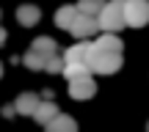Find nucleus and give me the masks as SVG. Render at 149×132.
Wrapping results in <instances>:
<instances>
[{"label":"nucleus","mask_w":149,"mask_h":132,"mask_svg":"<svg viewBox=\"0 0 149 132\" xmlns=\"http://www.w3.org/2000/svg\"><path fill=\"white\" fill-rule=\"evenodd\" d=\"M58 113L61 110H58V105H55L53 99H42V102H39V107H36V113H33V118H36V124H42V127H44V124H50Z\"/></svg>","instance_id":"0eeeda50"},{"label":"nucleus","mask_w":149,"mask_h":132,"mask_svg":"<svg viewBox=\"0 0 149 132\" xmlns=\"http://www.w3.org/2000/svg\"><path fill=\"white\" fill-rule=\"evenodd\" d=\"M39 19H42V11H39L33 3H25V6L17 8V22H19L22 28H33Z\"/></svg>","instance_id":"6e6552de"},{"label":"nucleus","mask_w":149,"mask_h":132,"mask_svg":"<svg viewBox=\"0 0 149 132\" xmlns=\"http://www.w3.org/2000/svg\"><path fill=\"white\" fill-rule=\"evenodd\" d=\"M3 41H6V30L0 28V44H3Z\"/></svg>","instance_id":"6ab92c4d"},{"label":"nucleus","mask_w":149,"mask_h":132,"mask_svg":"<svg viewBox=\"0 0 149 132\" xmlns=\"http://www.w3.org/2000/svg\"><path fill=\"white\" fill-rule=\"evenodd\" d=\"M14 113H17V107H14V105H6V107H3V116H6V118H11Z\"/></svg>","instance_id":"a211bd4d"},{"label":"nucleus","mask_w":149,"mask_h":132,"mask_svg":"<svg viewBox=\"0 0 149 132\" xmlns=\"http://www.w3.org/2000/svg\"><path fill=\"white\" fill-rule=\"evenodd\" d=\"M44 129L47 132H77V121L66 113H58L50 124H44Z\"/></svg>","instance_id":"1a4fd4ad"},{"label":"nucleus","mask_w":149,"mask_h":132,"mask_svg":"<svg viewBox=\"0 0 149 132\" xmlns=\"http://www.w3.org/2000/svg\"><path fill=\"white\" fill-rule=\"evenodd\" d=\"M94 44L100 50H108V53H124V44H122V39H119V33H102Z\"/></svg>","instance_id":"9b49d317"},{"label":"nucleus","mask_w":149,"mask_h":132,"mask_svg":"<svg viewBox=\"0 0 149 132\" xmlns=\"http://www.w3.org/2000/svg\"><path fill=\"white\" fill-rule=\"evenodd\" d=\"M77 14H80V11H77V6H64V8H58V11H55V25H58V28H64V30H69Z\"/></svg>","instance_id":"f8f14e48"},{"label":"nucleus","mask_w":149,"mask_h":132,"mask_svg":"<svg viewBox=\"0 0 149 132\" xmlns=\"http://www.w3.org/2000/svg\"><path fill=\"white\" fill-rule=\"evenodd\" d=\"M69 33L77 41H88L94 33H100V25H97V17H88V14H77L69 28Z\"/></svg>","instance_id":"39448f33"},{"label":"nucleus","mask_w":149,"mask_h":132,"mask_svg":"<svg viewBox=\"0 0 149 132\" xmlns=\"http://www.w3.org/2000/svg\"><path fill=\"white\" fill-rule=\"evenodd\" d=\"M97 94V83L91 74H83V77H72L69 80V96L74 102H86Z\"/></svg>","instance_id":"20e7f679"},{"label":"nucleus","mask_w":149,"mask_h":132,"mask_svg":"<svg viewBox=\"0 0 149 132\" xmlns=\"http://www.w3.org/2000/svg\"><path fill=\"white\" fill-rule=\"evenodd\" d=\"M0 17H3V11H0Z\"/></svg>","instance_id":"4be33fe9"},{"label":"nucleus","mask_w":149,"mask_h":132,"mask_svg":"<svg viewBox=\"0 0 149 132\" xmlns=\"http://www.w3.org/2000/svg\"><path fill=\"white\" fill-rule=\"evenodd\" d=\"M39 102H42V96H39L36 91H25V94L17 96L14 107H17V113H19V116H33V113H36V107H39Z\"/></svg>","instance_id":"423d86ee"},{"label":"nucleus","mask_w":149,"mask_h":132,"mask_svg":"<svg viewBox=\"0 0 149 132\" xmlns=\"http://www.w3.org/2000/svg\"><path fill=\"white\" fill-rule=\"evenodd\" d=\"M97 25H100L102 33H119L127 28V19H124V0H108L102 6V11L97 14Z\"/></svg>","instance_id":"f03ea898"},{"label":"nucleus","mask_w":149,"mask_h":132,"mask_svg":"<svg viewBox=\"0 0 149 132\" xmlns=\"http://www.w3.org/2000/svg\"><path fill=\"white\" fill-rule=\"evenodd\" d=\"M146 132H149V124H146Z\"/></svg>","instance_id":"412c9836"},{"label":"nucleus","mask_w":149,"mask_h":132,"mask_svg":"<svg viewBox=\"0 0 149 132\" xmlns=\"http://www.w3.org/2000/svg\"><path fill=\"white\" fill-rule=\"evenodd\" d=\"M47 58H50V55H42V53H36V50H28L25 58H22V64H25L28 69H33V72H44Z\"/></svg>","instance_id":"ddd939ff"},{"label":"nucleus","mask_w":149,"mask_h":132,"mask_svg":"<svg viewBox=\"0 0 149 132\" xmlns=\"http://www.w3.org/2000/svg\"><path fill=\"white\" fill-rule=\"evenodd\" d=\"M124 55L122 53H108V50H100L94 41L88 47V55H86V66H88L91 74H116L122 69Z\"/></svg>","instance_id":"f257e3e1"},{"label":"nucleus","mask_w":149,"mask_h":132,"mask_svg":"<svg viewBox=\"0 0 149 132\" xmlns=\"http://www.w3.org/2000/svg\"><path fill=\"white\" fill-rule=\"evenodd\" d=\"M124 19L130 28L149 25V0H124Z\"/></svg>","instance_id":"7ed1b4c3"},{"label":"nucleus","mask_w":149,"mask_h":132,"mask_svg":"<svg viewBox=\"0 0 149 132\" xmlns=\"http://www.w3.org/2000/svg\"><path fill=\"white\" fill-rule=\"evenodd\" d=\"M88 47H91V41H74L72 47L64 53V64H86Z\"/></svg>","instance_id":"9d476101"},{"label":"nucleus","mask_w":149,"mask_h":132,"mask_svg":"<svg viewBox=\"0 0 149 132\" xmlns=\"http://www.w3.org/2000/svg\"><path fill=\"white\" fill-rule=\"evenodd\" d=\"M105 3L108 0H77V11L80 14H88V17H97Z\"/></svg>","instance_id":"2eb2a0df"},{"label":"nucleus","mask_w":149,"mask_h":132,"mask_svg":"<svg viewBox=\"0 0 149 132\" xmlns=\"http://www.w3.org/2000/svg\"><path fill=\"white\" fill-rule=\"evenodd\" d=\"M0 77H3V64H0Z\"/></svg>","instance_id":"aec40b11"},{"label":"nucleus","mask_w":149,"mask_h":132,"mask_svg":"<svg viewBox=\"0 0 149 132\" xmlns=\"http://www.w3.org/2000/svg\"><path fill=\"white\" fill-rule=\"evenodd\" d=\"M64 55H58V53H55V55H50V58H47V66H44V72H50V74H61V72H64Z\"/></svg>","instance_id":"f3484780"},{"label":"nucleus","mask_w":149,"mask_h":132,"mask_svg":"<svg viewBox=\"0 0 149 132\" xmlns=\"http://www.w3.org/2000/svg\"><path fill=\"white\" fill-rule=\"evenodd\" d=\"M61 74H66V80H72V77H83V74H91V72L86 64H66Z\"/></svg>","instance_id":"dca6fc26"},{"label":"nucleus","mask_w":149,"mask_h":132,"mask_svg":"<svg viewBox=\"0 0 149 132\" xmlns=\"http://www.w3.org/2000/svg\"><path fill=\"white\" fill-rule=\"evenodd\" d=\"M31 50H36V53H42V55H55L58 53V44H55L50 36H39V39L31 41Z\"/></svg>","instance_id":"4468645a"}]
</instances>
